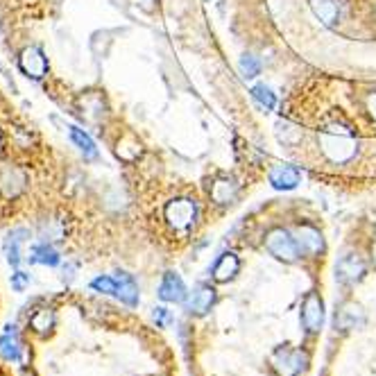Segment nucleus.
Returning <instances> with one entry per match:
<instances>
[{"label":"nucleus","mask_w":376,"mask_h":376,"mask_svg":"<svg viewBox=\"0 0 376 376\" xmlns=\"http://www.w3.org/2000/svg\"><path fill=\"white\" fill-rule=\"evenodd\" d=\"M322 155L327 157L331 164L335 166H345L349 164L356 152H358V139L354 130L349 127L343 120H329L322 125V130L318 134Z\"/></svg>","instance_id":"1"},{"label":"nucleus","mask_w":376,"mask_h":376,"mask_svg":"<svg viewBox=\"0 0 376 376\" xmlns=\"http://www.w3.org/2000/svg\"><path fill=\"white\" fill-rule=\"evenodd\" d=\"M308 365V354L297 347H279L272 354V367L281 376H299Z\"/></svg>","instance_id":"2"},{"label":"nucleus","mask_w":376,"mask_h":376,"mask_svg":"<svg viewBox=\"0 0 376 376\" xmlns=\"http://www.w3.org/2000/svg\"><path fill=\"white\" fill-rule=\"evenodd\" d=\"M266 249L283 263H295L299 258V247L295 243V236L286 229H272L266 236Z\"/></svg>","instance_id":"3"},{"label":"nucleus","mask_w":376,"mask_h":376,"mask_svg":"<svg viewBox=\"0 0 376 376\" xmlns=\"http://www.w3.org/2000/svg\"><path fill=\"white\" fill-rule=\"evenodd\" d=\"M197 218V207L193 199L177 197L166 204V220L174 231H186Z\"/></svg>","instance_id":"4"},{"label":"nucleus","mask_w":376,"mask_h":376,"mask_svg":"<svg viewBox=\"0 0 376 376\" xmlns=\"http://www.w3.org/2000/svg\"><path fill=\"white\" fill-rule=\"evenodd\" d=\"M367 266L358 252H345L335 263V279L343 286H354L362 279Z\"/></svg>","instance_id":"5"},{"label":"nucleus","mask_w":376,"mask_h":376,"mask_svg":"<svg viewBox=\"0 0 376 376\" xmlns=\"http://www.w3.org/2000/svg\"><path fill=\"white\" fill-rule=\"evenodd\" d=\"M293 236H295V243L299 247V254L318 256L324 252V238H322L320 229H315L313 224H297Z\"/></svg>","instance_id":"6"},{"label":"nucleus","mask_w":376,"mask_h":376,"mask_svg":"<svg viewBox=\"0 0 376 376\" xmlns=\"http://www.w3.org/2000/svg\"><path fill=\"white\" fill-rule=\"evenodd\" d=\"M302 324L308 333H318L324 324V304H322V297L310 291L304 297V304H302Z\"/></svg>","instance_id":"7"},{"label":"nucleus","mask_w":376,"mask_h":376,"mask_svg":"<svg viewBox=\"0 0 376 376\" xmlns=\"http://www.w3.org/2000/svg\"><path fill=\"white\" fill-rule=\"evenodd\" d=\"M19 66H21V70H23L25 75H28V78L41 80L43 75L48 73V59H46V55H43L41 48L30 46V48H25L23 53H21Z\"/></svg>","instance_id":"8"},{"label":"nucleus","mask_w":376,"mask_h":376,"mask_svg":"<svg viewBox=\"0 0 376 376\" xmlns=\"http://www.w3.org/2000/svg\"><path fill=\"white\" fill-rule=\"evenodd\" d=\"M268 179L277 191H293V188H297L299 179H302V174H299V170L295 166L279 164L270 170Z\"/></svg>","instance_id":"9"},{"label":"nucleus","mask_w":376,"mask_h":376,"mask_svg":"<svg viewBox=\"0 0 376 376\" xmlns=\"http://www.w3.org/2000/svg\"><path fill=\"white\" fill-rule=\"evenodd\" d=\"M362 322H365V313H362V306L356 302H345L335 310V327L343 331L356 329Z\"/></svg>","instance_id":"10"},{"label":"nucleus","mask_w":376,"mask_h":376,"mask_svg":"<svg viewBox=\"0 0 376 376\" xmlns=\"http://www.w3.org/2000/svg\"><path fill=\"white\" fill-rule=\"evenodd\" d=\"M213 304H216V291L207 283H199L191 293V299H188V310L195 313V315H207Z\"/></svg>","instance_id":"11"},{"label":"nucleus","mask_w":376,"mask_h":376,"mask_svg":"<svg viewBox=\"0 0 376 376\" xmlns=\"http://www.w3.org/2000/svg\"><path fill=\"white\" fill-rule=\"evenodd\" d=\"M159 297L164 299V302H184L186 297V286L182 281L179 274L174 272H166L164 279H161V286H159Z\"/></svg>","instance_id":"12"},{"label":"nucleus","mask_w":376,"mask_h":376,"mask_svg":"<svg viewBox=\"0 0 376 376\" xmlns=\"http://www.w3.org/2000/svg\"><path fill=\"white\" fill-rule=\"evenodd\" d=\"M238 270H241V261H238V256L234 252H224L216 261V266H213V279H216L218 283H227L236 277Z\"/></svg>","instance_id":"13"},{"label":"nucleus","mask_w":376,"mask_h":376,"mask_svg":"<svg viewBox=\"0 0 376 376\" xmlns=\"http://www.w3.org/2000/svg\"><path fill=\"white\" fill-rule=\"evenodd\" d=\"M0 354H3L7 360H21L23 354V347H21V338H19V329L14 324H7L3 335H0Z\"/></svg>","instance_id":"14"},{"label":"nucleus","mask_w":376,"mask_h":376,"mask_svg":"<svg viewBox=\"0 0 376 376\" xmlns=\"http://www.w3.org/2000/svg\"><path fill=\"white\" fill-rule=\"evenodd\" d=\"M236 197H238V184L231 177H218L211 184V199L216 204L220 207L231 204L236 202Z\"/></svg>","instance_id":"15"},{"label":"nucleus","mask_w":376,"mask_h":376,"mask_svg":"<svg viewBox=\"0 0 376 376\" xmlns=\"http://www.w3.org/2000/svg\"><path fill=\"white\" fill-rule=\"evenodd\" d=\"M23 186H25V177L21 170L11 168V166L0 168V191H3V195L14 197L23 191Z\"/></svg>","instance_id":"16"},{"label":"nucleus","mask_w":376,"mask_h":376,"mask_svg":"<svg viewBox=\"0 0 376 376\" xmlns=\"http://www.w3.org/2000/svg\"><path fill=\"white\" fill-rule=\"evenodd\" d=\"M310 9L327 28H333L340 19V7H338L335 0H310Z\"/></svg>","instance_id":"17"},{"label":"nucleus","mask_w":376,"mask_h":376,"mask_svg":"<svg viewBox=\"0 0 376 376\" xmlns=\"http://www.w3.org/2000/svg\"><path fill=\"white\" fill-rule=\"evenodd\" d=\"M116 281H118L116 297L120 299V302L127 304V306L139 304V286H136V281L130 277V274H118Z\"/></svg>","instance_id":"18"},{"label":"nucleus","mask_w":376,"mask_h":376,"mask_svg":"<svg viewBox=\"0 0 376 376\" xmlns=\"http://www.w3.org/2000/svg\"><path fill=\"white\" fill-rule=\"evenodd\" d=\"M30 327H32L36 333L46 335L50 329L55 327V310H53V308H39V310H36L34 315L30 318Z\"/></svg>","instance_id":"19"},{"label":"nucleus","mask_w":376,"mask_h":376,"mask_svg":"<svg viewBox=\"0 0 376 376\" xmlns=\"http://www.w3.org/2000/svg\"><path fill=\"white\" fill-rule=\"evenodd\" d=\"M70 141L82 150V155H84L86 159H95V157H98L95 143L91 141V136L86 134L84 130H80V127H70Z\"/></svg>","instance_id":"20"},{"label":"nucleus","mask_w":376,"mask_h":376,"mask_svg":"<svg viewBox=\"0 0 376 376\" xmlns=\"http://www.w3.org/2000/svg\"><path fill=\"white\" fill-rule=\"evenodd\" d=\"M23 236H28V231L16 229V231H11V234L7 236V241H5L7 261L11 263V266H19V261H21V243L25 241Z\"/></svg>","instance_id":"21"},{"label":"nucleus","mask_w":376,"mask_h":376,"mask_svg":"<svg viewBox=\"0 0 376 376\" xmlns=\"http://www.w3.org/2000/svg\"><path fill=\"white\" fill-rule=\"evenodd\" d=\"M30 261L32 263H41V266H57V263H59V254L50 245H36L32 249Z\"/></svg>","instance_id":"22"},{"label":"nucleus","mask_w":376,"mask_h":376,"mask_svg":"<svg viewBox=\"0 0 376 376\" xmlns=\"http://www.w3.org/2000/svg\"><path fill=\"white\" fill-rule=\"evenodd\" d=\"M252 98L256 100V103L263 107V109H274V105H277V98H274V93L270 91V86L266 84H256L252 89Z\"/></svg>","instance_id":"23"},{"label":"nucleus","mask_w":376,"mask_h":376,"mask_svg":"<svg viewBox=\"0 0 376 376\" xmlns=\"http://www.w3.org/2000/svg\"><path fill=\"white\" fill-rule=\"evenodd\" d=\"M238 68H241V75H243L245 80H252V78H256V75L261 73V61L254 55H243Z\"/></svg>","instance_id":"24"},{"label":"nucleus","mask_w":376,"mask_h":376,"mask_svg":"<svg viewBox=\"0 0 376 376\" xmlns=\"http://www.w3.org/2000/svg\"><path fill=\"white\" fill-rule=\"evenodd\" d=\"M91 288L98 293H105V295H116L118 281L114 277H98V279L91 281Z\"/></svg>","instance_id":"25"},{"label":"nucleus","mask_w":376,"mask_h":376,"mask_svg":"<svg viewBox=\"0 0 376 376\" xmlns=\"http://www.w3.org/2000/svg\"><path fill=\"white\" fill-rule=\"evenodd\" d=\"M11 286H14V291H25V286H30V274L25 272H16L14 277H11Z\"/></svg>","instance_id":"26"},{"label":"nucleus","mask_w":376,"mask_h":376,"mask_svg":"<svg viewBox=\"0 0 376 376\" xmlns=\"http://www.w3.org/2000/svg\"><path fill=\"white\" fill-rule=\"evenodd\" d=\"M155 322L159 324V327H166V324L170 322V313H168V308H155Z\"/></svg>","instance_id":"27"},{"label":"nucleus","mask_w":376,"mask_h":376,"mask_svg":"<svg viewBox=\"0 0 376 376\" xmlns=\"http://www.w3.org/2000/svg\"><path fill=\"white\" fill-rule=\"evenodd\" d=\"M365 107H367V111H370V116L376 120V91L367 93V98H365Z\"/></svg>","instance_id":"28"},{"label":"nucleus","mask_w":376,"mask_h":376,"mask_svg":"<svg viewBox=\"0 0 376 376\" xmlns=\"http://www.w3.org/2000/svg\"><path fill=\"white\" fill-rule=\"evenodd\" d=\"M372 261H374V268H376V243L372 245Z\"/></svg>","instance_id":"29"},{"label":"nucleus","mask_w":376,"mask_h":376,"mask_svg":"<svg viewBox=\"0 0 376 376\" xmlns=\"http://www.w3.org/2000/svg\"><path fill=\"white\" fill-rule=\"evenodd\" d=\"M23 376H32V374H28V372H25V374H23Z\"/></svg>","instance_id":"30"}]
</instances>
